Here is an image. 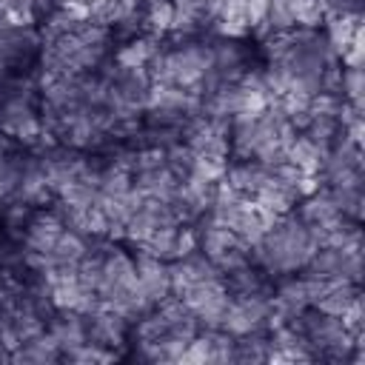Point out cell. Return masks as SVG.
I'll return each mask as SVG.
<instances>
[{"instance_id": "277c9868", "label": "cell", "mask_w": 365, "mask_h": 365, "mask_svg": "<svg viewBox=\"0 0 365 365\" xmlns=\"http://www.w3.org/2000/svg\"><path fill=\"white\" fill-rule=\"evenodd\" d=\"M180 299L185 302V308L197 319V328H205V331L222 328V319H225V311L231 302L222 277H214V279H205V282L188 288Z\"/></svg>"}, {"instance_id": "9c48e42d", "label": "cell", "mask_w": 365, "mask_h": 365, "mask_svg": "<svg viewBox=\"0 0 365 365\" xmlns=\"http://www.w3.org/2000/svg\"><path fill=\"white\" fill-rule=\"evenodd\" d=\"M60 359H63V354H60L57 342L48 336V331H43L40 336L23 342L11 354V362H31V365H46V362H60Z\"/></svg>"}, {"instance_id": "30bf717a", "label": "cell", "mask_w": 365, "mask_h": 365, "mask_svg": "<svg viewBox=\"0 0 365 365\" xmlns=\"http://www.w3.org/2000/svg\"><path fill=\"white\" fill-rule=\"evenodd\" d=\"M288 14H291V26L294 29H322L325 23V11L319 0H288Z\"/></svg>"}, {"instance_id": "8992f818", "label": "cell", "mask_w": 365, "mask_h": 365, "mask_svg": "<svg viewBox=\"0 0 365 365\" xmlns=\"http://www.w3.org/2000/svg\"><path fill=\"white\" fill-rule=\"evenodd\" d=\"M168 277H171V294L174 297H182L188 288L205 282V279H214V277H222L197 248H188L182 254H177L174 259H168Z\"/></svg>"}, {"instance_id": "3957f363", "label": "cell", "mask_w": 365, "mask_h": 365, "mask_svg": "<svg viewBox=\"0 0 365 365\" xmlns=\"http://www.w3.org/2000/svg\"><path fill=\"white\" fill-rule=\"evenodd\" d=\"M194 248L220 271H231L251 259V245L242 242L228 225L217 222L214 217H200L194 222Z\"/></svg>"}, {"instance_id": "5b68a950", "label": "cell", "mask_w": 365, "mask_h": 365, "mask_svg": "<svg viewBox=\"0 0 365 365\" xmlns=\"http://www.w3.org/2000/svg\"><path fill=\"white\" fill-rule=\"evenodd\" d=\"M134 277H137V294L148 302L157 305L160 299L171 297V277H168V259L154 257L151 251L134 248Z\"/></svg>"}, {"instance_id": "52a82bcc", "label": "cell", "mask_w": 365, "mask_h": 365, "mask_svg": "<svg viewBox=\"0 0 365 365\" xmlns=\"http://www.w3.org/2000/svg\"><path fill=\"white\" fill-rule=\"evenodd\" d=\"M362 299V282H351V279H342V282H331L317 299H314V308H319L322 314H331V317H345L351 311V305Z\"/></svg>"}, {"instance_id": "6da1fadb", "label": "cell", "mask_w": 365, "mask_h": 365, "mask_svg": "<svg viewBox=\"0 0 365 365\" xmlns=\"http://www.w3.org/2000/svg\"><path fill=\"white\" fill-rule=\"evenodd\" d=\"M317 245L319 242L311 234V228L291 211L282 217H271L262 237L251 245V262H257L271 277L294 274L311 259Z\"/></svg>"}, {"instance_id": "7a4b0ae2", "label": "cell", "mask_w": 365, "mask_h": 365, "mask_svg": "<svg viewBox=\"0 0 365 365\" xmlns=\"http://www.w3.org/2000/svg\"><path fill=\"white\" fill-rule=\"evenodd\" d=\"M43 34L31 23H0V80L40 77Z\"/></svg>"}, {"instance_id": "ba28073f", "label": "cell", "mask_w": 365, "mask_h": 365, "mask_svg": "<svg viewBox=\"0 0 365 365\" xmlns=\"http://www.w3.org/2000/svg\"><path fill=\"white\" fill-rule=\"evenodd\" d=\"M274 359V345L268 331H254L234 336V359L237 365H254V362H271Z\"/></svg>"}, {"instance_id": "8fae6325", "label": "cell", "mask_w": 365, "mask_h": 365, "mask_svg": "<svg viewBox=\"0 0 365 365\" xmlns=\"http://www.w3.org/2000/svg\"><path fill=\"white\" fill-rule=\"evenodd\" d=\"M325 17H362V0H319Z\"/></svg>"}]
</instances>
